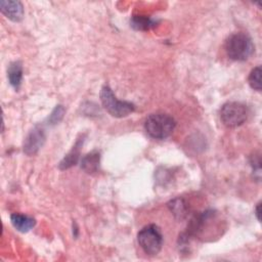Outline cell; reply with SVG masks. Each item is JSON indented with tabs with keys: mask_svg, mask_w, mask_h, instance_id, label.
Masks as SVG:
<instances>
[{
	"mask_svg": "<svg viewBox=\"0 0 262 262\" xmlns=\"http://www.w3.org/2000/svg\"><path fill=\"white\" fill-rule=\"evenodd\" d=\"M248 118L247 106L237 101H229L220 110V120L226 127L234 128L243 125Z\"/></svg>",
	"mask_w": 262,
	"mask_h": 262,
	"instance_id": "5b68a950",
	"label": "cell"
},
{
	"mask_svg": "<svg viewBox=\"0 0 262 262\" xmlns=\"http://www.w3.org/2000/svg\"><path fill=\"white\" fill-rule=\"evenodd\" d=\"M176 126L175 120L168 114L156 113L149 115L144 122L146 133L155 139H165L169 137Z\"/></svg>",
	"mask_w": 262,
	"mask_h": 262,
	"instance_id": "7a4b0ae2",
	"label": "cell"
},
{
	"mask_svg": "<svg viewBox=\"0 0 262 262\" xmlns=\"http://www.w3.org/2000/svg\"><path fill=\"white\" fill-rule=\"evenodd\" d=\"M7 78L11 86H13L15 89L20 86L23 79V66L19 61H13L8 66Z\"/></svg>",
	"mask_w": 262,
	"mask_h": 262,
	"instance_id": "30bf717a",
	"label": "cell"
},
{
	"mask_svg": "<svg viewBox=\"0 0 262 262\" xmlns=\"http://www.w3.org/2000/svg\"><path fill=\"white\" fill-rule=\"evenodd\" d=\"M260 206H261V204L260 203H258L257 204V206H256V209H255V214H256V216H257V219L260 221Z\"/></svg>",
	"mask_w": 262,
	"mask_h": 262,
	"instance_id": "9a60e30c",
	"label": "cell"
},
{
	"mask_svg": "<svg viewBox=\"0 0 262 262\" xmlns=\"http://www.w3.org/2000/svg\"><path fill=\"white\" fill-rule=\"evenodd\" d=\"M100 101L105 111L115 118H124L134 112L135 106L129 101L119 100L108 86H103L100 90Z\"/></svg>",
	"mask_w": 262,
	"mask_h": 262,
	"instance_id": "3957f363",
	"label": "cell"
},
{
	"mask_svg": "<svg viewBox=\"0 0 262 262\" xmlns=\"http://www.w3.org/2000/svg\"><path fill=\"white\" fill-rule=\"evenodd\" d=\"M137 241L143 252L149 256L159 254L163 246V235L160 228L155 224H148L140 229Z\"/></svg>",
	"mask_w": 262,
	"mask_h": 262,
	"instance_id": "277c9868",
	"label": "cell"
},
{
	"mask_svg": "<svg viewBox=\"0 0 262 262\" xmlns=\"http://www.w3.org/2000/svg\"><path fill=\"white\" fill-rule=\"evenodd\" d=\"M80 145H81L80 141H77V143L73 147V149L60 162V164H59L60 169H68V168L72 167L73 165H76V163L79 160V156H80V147H79Z\"/></svg>",
	"mask_w": 262,
	"mask_h": 262,
	"instance_id": "7c38bea8",
	"label": "cell"
},
{
	"mask_svg": "<svg viewBox=\"0 0 262 262\" xmlns=\"http://www.w3.org/2000/svg\"><path fill=\"white\" fill-rule=\"evenodd\" d=\"M251 88L257 91H261V68L260 66L254 68L248 78Z\"/></svg>",
	"mask_w": 262,
	"mask_h": 262,
	"instance_id": "5bb4252c",
	"label": "cell"
},
{
	"mask_svg": "<svg viewBox=\"0 0 262 262\" xmlns=\"http://www.w3.org/2000/svg\"><path fill=\"white\" fill-rule=\"evenodd\" d=\"M10 221L13 227L20 232H28L35 226V219L24 214L14 213L10 216Z\"/></svg>",
	"mask_w": 262,
	"mask_h": 262,
	"instance_id": "ba28073f",
	"label": "cell"
},
{
	"mask_svg": "<svg viewBox=\"0 0 262 262\" xmlns=\"http://www.w3.org/2000/svg\"><path fill=\"white\" fill-rule=\"evenodd\" d=\"M45 141L44 130L40 127H35L30 131L24 141V151L28 155H35L43 145Z\"/></svg>",
	"mask_w": 262,
	"mask_h": 262,
	"instance_id": "8992f818",
	"label": "cell"
},
{
	"mask_svg": "<svg viewBox=\"0 0 262 262\" xmlns=\"http://www.w3.org/2000/svg\"><path fill=\"white\" fill-rule=\"evenodd\" d=\"M131 26L135 30H140V31H145L150 29L151 27L155 26V20L147 16H142V15H134L131 18Z\"/></svg>",
	"mask_w": 262,
	"mask_h": 262,
	"instance_id": "4fadbf2b",
	"label": "cell"
},
{
	"mask_svg": "<svg viewBox=\"0 0 262 262\" xmlns=\"http://www.w3.org/2000/svg\"><path fill=\"white\" fill-rule=\"evenodd\" d=\"M99 162H100L99 151L93 150L82 158L81 168L86 173H95L99 169Z\"/></svg>",
	"mask_w": 262,
	"mask_h": 262,
	"instance_id": "9c48e42d",
	"label": "cell"
},
{
	"mask_svg": "<svg viewBox=\"0 0 262 262\" xmlns=\"http://www.w3.org/2000/svg\"><path fill=\"white\" fill-rule=\"evenodd\" d=\"M1 12L13 21H19L24 17V6L19 1L2 0L0 2Z\"/></svg>",
	"mask_w": 262,
	"mask_h": 262,
	"instance_id": "52a82bcc",
	"label": "cell"
},
{
	"mask_svg": "<svg viewBox=\"0 0 262 262\" xmlns=\"http://www.w3.org/2000/svg\"><path fill=\"white\" fill-rule=\"evenodd\" d=\"M225 50L230 59L244 61L252 56L255 46L252 39L247 34L234 33L227 38L225 42Z\"/></svg>",
	"mask_w": 262,
	"mask_h": 262,
	"instance_id": "6da1fadb",
	"label": "cell"
},
{
	"mask_svg": "<svg viewBox=\"0 0 262 262\" xmlns=\"http://www.w3.org/2000/svg\"><path fill=\"white\" fill-rule=\"evenodd\" d=\"M169 209L177 219H183L187 215L186 204L181 199H174L168 204Z\"/></svg>",
	"mask_w": 262,
	"mask_h": 262,
	"instance_id": "8fae6325",
	"label": "cell"
}]
</instances>
